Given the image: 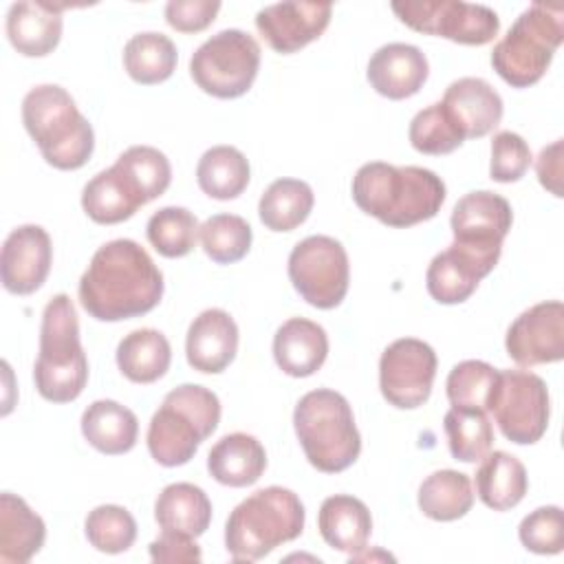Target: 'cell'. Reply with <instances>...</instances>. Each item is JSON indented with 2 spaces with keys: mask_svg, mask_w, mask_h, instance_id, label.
Segmentation results:
<instances>
[{
  "mask_svg": "<svg viewBox=\"0 0 564 564\" xmlns=\"http://www.w3.org/2000/svg\"><path fill=\"white\" fill-rule=\"evenodd\" d=\"M441 106L463 139L489 134L502 119V99L480 77H460L445 88Z\"/></svg>",
  "mask_w": 564,
  "mask_h": 564,
  "instance_id": "obj_19",
  "label": "cell"
},
{
  "mask_svg": "<svg viewBox=\"0 0 564 564\" xmlns=\"http://www.w3.org/2000/svg\"><path fill=\"white\" fill-rule=\"evenodd\" d=\"M562 40L564 11L533 2L494 46L491 66L511 88H529L544 77Z\"/></svg>",
  "mask_w": 564,
  "mask_h": 564,
  "instance_id": "obj_8",
  "label": "cell"
},
{
  "mask_svg": "<svg viewBox=\"0 0 564 564\" xmlns=\"http://www.w3.org/2000/svg\"><path fill=\"white\" fill-rule=\"evenodd\" d=\"M33 381L40 397L51 403H70L86 388L88 359L79 341L77 313L66 293L53 295L44 306Z\"/></svg>",
  "mask_w": 564,
  "mask_h": 564,
  "instance_id": "obj_5",
  "label": "cell"
},
{
  "mask_svg": "<svg viewBox=\"0 0 564 564\" xmlns=\"http://www.w3.org/2000/svg\"><path fill=\"white\" fill-rule=\"evenodd\" d=\"M306 511L300 496L271 485L253 491L227 518L225 549L236 562H256L304 531Z\"/></svg>",
  "mask_w": 564,
  "mask_h": 564,
  "instance_id": "obj_4",
  "label": "cell"
},
{
  "mask_svg": "<svg viewBox=\"0 0 564 564\" xmlns=\"http://www.w3.org/2000/svg\"><path fill=\"white\" fill-rule=\"evenodd\" d=\"M562 148H564V141L557 139L551 145L542 148L535 161V172L542 187L557 198L562 196Z\"/></svg>",
  "mask_w": 564,
  "mask_h": 564,
  "instance_id": "obj_47",
  "label": "cell"
},
{
  "mask_svg": "<svg viewBox=\"0 0 564 564\" xmlns=\"http://www.w3.org/2000/svg\"><path fill=\"white\" fill-rule=\"evenodd\" d=\"M507 355L522 368L564 359V304L549 300L520 313L505 337Z\"/></svg>",
  "mask_w": 564,
  "mask_h": 564,
  "instance_id": "obj_14",
  "label": "cell"
},
{
  "mask_svg": "<svg viewBox=\"0 0 564 564\" xmlns=\"http://www.w3.org/2000/svg\"><path fill=\"white\" fill-rule=\"evenodd\" d=\"M498 256L480 253L469 247L452 242L445 251L436 253L425 273V286L438 304H460L478 289L498 264Z\"/></svg>",
  "mask_w": 564,
  "mask_h": 564,
  "instance_id": "obj_18",
  "label": "cell"
},
{
  "mask_svg": "<svg viewBox=\"0 0 564 564\" xmlns=\"http://www.w3.org/2000/svg\"><path fill=\"white\" fill-rule=\"evenodd\" d=\"M251 178L247 156L234 145H214L203 152L196 165L198 187L216 200L238 198Z\"/></svg>",
  "mask_w": 564,
  "mask_h": 564,
  "instance_id": "obj_32",
  "label": "cell"
},
{
  "mask_svg": "<svg viewBox=\"0 0 564 564\" xmlns=\"http://www.w3.org/2000/svg\"><path fill=\"white\" fill-rule=\"evenodd\" d=\"M46 540L44 520L15 494L0 496V562L24 564Z\"/></svg>",
  "mask_w": 564,
  "mask_h": 564,
  "instance_id": "obj_27",
  "label": "cell"
},
{
  "mask_svg": "<svg viewBox=\"0 0 564 564\" xmlns=\"http://www.w3.org/2000/svg\"><path fill=\"white\" fill-rule=\"evenodd\" d=\"M143 205L145 200L117 165L95 174L82 192V207L97 225L123 223Z\"/></svg>",
  "mask_w": 564,
  "mask_h": 564,
  "instance_id": "obj_26",
  "label": "cell"
},
{
  "mask_svg": "<svg viewBox=\"0 0 564 564\" xmlns=\"http://www.w3.org/2000/svg\"><path fill=\"white\" fill-rule=\"evenodd\" d=\"M260 68V44L240 29H225L205 40L189 59L194 84L216 97H242L256 82Z\"/></svg>",
  "mask_w": 564,
  "mask_h": 564,
  "instance_id": "obj_9",
  "label": "cell"
},
{
  "mask_svg": "<svg viewBox=\"0 0 564 564\" xmlns=\"http://www.w3.org/2000/svg\"><path fill=\"white\" fill-rule=\"evenodd\" d=\"M176 46L163 33H137L123 46V68L130 79L143 86H154L170 79L176 68Z\"/></svg>",
  "mask_w": 564,
  "mask_h": 564,
  "instance_id": "obj_35",
  "label": "cell"
},
{
  "mask_svg": "<svg viewBox=\"0 0 564 564\" xmlns=\"http://www.w3.org/2000/svg\"><path fill=\"white\" fill-rule=\"evenodd\" d=\"M474 505V489L467 474L456 469L432 471L419 487V509L436 522H452Z\"/></svg>",
  "mask_w": 564,
  "mask_h": 564,
  "instance_id": "obj_33",
  "label": "cell"
},
{
  "mask_svg": "<svg viewBox=\"0 0 564 564\" xmlns=\"http://www.w3.org/2000/svg\"><path fill=\"white\" fill-rule=\"evenodd\" d=\"M198 229L200 225L189 209L170 205L150 216L145 234L163 258H183L196 247Z\"/></svg>",
  "mask_w": 564,
  "mask_h": 564,
  "instance_id": "obj_37",
  "label": "cell"
},
{
  "mask_svg": "<svg viewBox=\"0 0 564 564\" xmlns=\"http://www.w3.org/2000/svg\"><path fill=\"white\" fill-rule=\"evenodd\" d=\"M86 538L90 546L101 553H123L137 540V520L126 507L119 505H99L88 511L84 522Z\"/></svg>",
  "mask_w": 564,
  "mask_h": 564,
  "instance_id": "obj_41",
  "label": "cell"
},
{
  "mask_svg": "<svg viewBox=\"0 0 564 564\" xmlns=\"http://www.w3.org/2000/svg\"><path fill=\"white\" fill-rule=\"evenodd\" d=\"M522 546L538 555H557L564 549V513L557 505L538 507L518 527Z\"/></svg>",
  "mask_w": 564,
  "mask_h": 564,
  "instance_id": "obj_43",
  "label": "cell"
},
{
  "mask_svg": "<svg viewBox=\"0 0 564 564\" xmlns=\"http://www.w3.org/2000/svg\"><path fill=\"white\" fill-rule=\"evenodd\" d=\"M220 11L216 0H170L165 4V22L181 33L205 31Z\"/></svg>",
  "mask_w": 564,
  "mask_h": 564,
  "instance_id": "obj_45",
  "label": "cell"
},
{
  "mask_svg": "<svg viewBox=\"0 0 564 564\" xmlns=\"http://www.w3.org/2000/svg\"><path fill=\"white\" fill-rule=\"evenodd\" d=\"M315 205V194L300 178L273 181L258 203V216L271 231H293L300 227Z\"/></svg>",
  "mask_w": 564,
  "mask_h": 564,
  "instance_id": "obj_34",
  "label": "cell"
},
{
  "mask_svg": "<svg viewBox=\"0 0 564 564\" xmlns=\"http://www.w3.org/2000/svg\"><path fill=\"white\" fill-rule=\"evenodd\" d=\"M498 370L480 359H465L456 364L445 381V392L452 408L460 410H482L487 412V403L496 383Z\"/></svg>",
  "mask_w": 564,
  "mask_h": 564,
  "instance_id": "obj_40",
  "label": "cell"
},
{
  "mask_svg": "<svg viewBox=\"0 0 564 564\" xmlns=\"http://www.w3.org/2000/svg\"><path fill=\"white\" fill-rule=\"evenodd\" d=\"M394 15L412 31L438 35L456 44L482 46L500 31V18L485 4L460 0H405L390 4Z\"/></svg>",
  "mask_w": 564,
  "mask_h": 564,
  "instance_id": "obj_12",
  "label": "cell"
},
{
  "mask_svg": "<svg viewBox=\"0 0 564 564\" xmlns=\"http://www.w3.org/2000/svg\"><path fill=\"white\" fill-rule=\"evenodd\" d=\"M220 421L218 397L198 383L170 390L148 425L150 456L163 467L189 463L198 445L212 436Z\"/></svg>",
  "mask_w": 564,
  "mask_h": 564,
  "instance_id": "obj_7",
  "label": "cell"
},
{
  "mask_svg": "<svg viewBox=\"0 0 564 564\" xmlns=\"http://www.w3.org/2000/svg\"><path fill=\"white\" fill-rule=\"evenodd\" d=\"M51 264L53 245L44 227L20 225L4 238L0 253V278L9 293H35L46 282Z\"/></svg>",
  "mask_w": 564,
  "mask_h": 564,
  "instance_id": "obj_16",
  "label": "cell"
},
{
  "mask_svg": "<svg viewBox=\"0 0 564 564\" xmlns=\"http://www.w3.org/2000/svg\"><path fill=\"white\" fill-rule=\"evenodd\" d=\"M209 476L227 487H249L267 469L262 443L247 432L225 434L207 454Z\"/></svg>",
  "mask_w": 564,
  "mask_h": 564,
  "instance_id": "obj_25",
  "label": "cell"
},
{
  "mask_svg": "<svg viewBox=\"0 0 564 564\" xmlns=\"http://www.w3.org/2000/svg\"><path fill=\"white\" fill-rule=\"evenodd\" d=\"M154 518L161 531H178L198 538L212 522V500L192 482H172L159 494Z\"/></svg>",
  "mask_w": 564,
  "mask_h": 564,
  "instance_id": "obj_30",
  "label": "cell"
},
{
  "mask_svg": "<svg viewBox=\"0 0 564 564\" xmlns=\"http://www.w3.org/2000/svg\"><path fill=\"white\" fill-rule=\"evenodd\" d=\"M68 4L13 2L7 13V35L11 46L24 57H44L62 40V11Z\"/></svg>",
  "mask_w": 564,
  "mask_h": 564,
  "instance_id": "obj_22",
  "label": "cell"
},
{
  "mask_svg": "<svg viewBox=\"0 0 564 564\" xmlns=\"http://www.w3.org/2000/svg\"><path fill=\"white\" fill-rule=\"evenodd\" d=\"M289 280L311 306L328 311L348 293L350 264L344 245L330 236H308L289 253Z\"/></svg>",
  "mask_w": 564,
  "mask_h": 564,
  "instance_id": "obj_11",
  "label": "cell"
},
{
  "mask_svg": "<svg viewBox=\"0 0 564 564\" xmlns=\"http://www.w3.org/2000/svg\"><path fill=\"white\" fill-rule=\"evenodd\" d=\"M408 139L416 152L432 154V156L449 154L456 148H460L465 141L458 134V130L454 128V123L449 121V117L445 115L441 101H436L414 115V119L410 121Z\"/></svg>",
  "mask_w": 564,
  "mask_h": 564,
  "instance_id": "obj_42",
  "label": "cell"
},
{
  "mask_svg": "<svg viewBox=\"0 0 564 564\" xmlns=\"http://www.w3.org/2000/svg\"><path fill=\"white\" fill-rule=\"evenodd\" d=\"M430 75L425 53L405 42H390L377 48L368 62L366 77L375 93L388 99H408L416 95Z\"/></svg>",
  "mask_w": 564,
  "mask_h": 564,
  "instance_id": "obj_20",
  "label": "cell"
},
{
  "mask_svg": "<svg viewBox=\"0 0 564 564\" xmlns=\"http://www.w3.org/2000/svg\"><path fill=\"white\" fill-rule=\"evenodd\" d=\"M328 357L326 330L306 317L286 319L273 337V359L289 377L315 375Z\"/></svg>",
  "mask_w": 564,
  "mask_h": 564,
  "instance_id": "obj_23",
  "label": "cell"
},
{
  "mask_svg": "<svg viewBox=\"0 0 564 564\" xmlns=\"http://www.w3.org/2000/svg\"><path fill=\"white\" fill-rule=\"evenodd\" d=\"M117 366L132 383H154L172 361L167 337L156 328H137L128 333L117 346Z\"/></svg>",
  "mask_w": 564,
  "mask_h": 564,
  "instance_id": "obj_31",
  "label": "cell"
},
{
  "mask_svg": "<svg viewBox=\"0 0 564 564\" xmlns=\"http://www.w3.org/2000/svg\"><path fill=\"white\" fill-rule=\"evenodd\" d=\"M22 123L44 161L55 170H79L93 156V126L57 84H40L24 95Z\"/></svg>",
  "mask_w": 564,
  "mask_h": 564,
  "instance_id": "obj_3",
  "label": "cell"
},
{
  "mask_svg": "<svg viewBox=\"0 0 564 564\" xmlns=\"http://www.w3.org/2000/svg\"><path fill=\"white\" fill-rule=\"evenodd\" d=\"M82 434L97 452L119 456L137 445L139 421L130 408L112 399H99L84 410Z\"/></svg>",
  "mask_w": 564,
  "mask_h": 564,
  "instance_id": "obj_28",
  "label": "cell"
},
{
  "mask_svg": "<svg viewBox=\"0 0 564 564\" xmlns=\"http://www.w3.org/2000/svg\"><path fill=\"white\" fill-rule=\"evenodd\" d=\"M238 352V326L223 308H207L194 317L185 337L187 364L205 375L223 372Z\"/></svg>",
  "mask_w": 564,
  "mask_h": 564,
  "instance_id": "obj_21",
  "label": "cell"
},
{
  "mask_svg": "<svg viewBox=\"0 0 564 564\" xmlns=\"http://www.w3.org/2000/svg\"><path fill=\"white\" fill-rule=\"evenodd\" d=\"M511 223L513 212L509 200L489 189L465 194L454 205L449 218L456 245L494 256L502 253V240L507 238Z\"/></svg>",
  "mask_w": 564,
  "mask_h": 564,
  "instance_id": "obj_15",
  "label": "cell"
},
{
  "mask_svg": "<svg viewBox=\"0 0 564 564\" xmlns=\"http://www.w3.org/2000/svg\"><path fill=\"white\" fill-rule=\"evenodd\" d=\"M115 165L130 178L145 203L165 194L172 183V165L167 156L152 145H132L119 154Z\"/></svg>",
  "mask_w": 564,
  "mask_h": 564,
  "instance_id": "obj_39",
  "label": "cell"
},
{
  "mask_svg": "<svg viewBox=\"0 0 564 564\" xmlns=\"http://www.w3.org/2000/svg\"><path fill=\"white\" fill-rule=\"evenodd\" d=\"M434 348L416 337L394 339L379 359V388L383 399L399 410L421 408L436 377Z\"/></svg>",
  "mask_w": 564,
  "mask_h": 564,
  "instance_id": "obj_13",
  "label": "cell"
},
{
  "mask_svg": "<svg viewBox=\"0 0 564 564\" xmlns=\"http://www.w3.org/2000/svg\"><path fill=\"white\" fill-rule=\"evenodd\" d=\"M150 557L152 562L189 564V562H200L203 553L192 535H185L178 531H161V535L150 544Z\"/></svg>",
  "mask_w": 564,
  "mask_h": 564,
  "instance_id": "obj_46",
  "label": "cell"
},
{
  "mask_svg": "<svg viewBox=\"0 0 564 564\" xmlns=\"http://www.w3.org/2000/svg\"><path fill=\"white\" fill-rule=\"evenodd\" d=\"M317 529L324 542L350 557L366 551L372 533V516L368 507L348 494L328 496L317 513Z\"/></svg>",
  "mask_w": 564,
  "mask_h": 564,
  "instance_id": "obj_24",
  "label": "cell"
},
{
  "mask_svg": "<svg viewBox=\"0 0 564 564\" xmlns=\"http://www.w3.org/2000/svg\"><path fill=\"white\" fill-rule=\"evenodd\" d=\"M449 452L460 463L480 460L494 445V427L482 410L452 408L443 416Z\"/></svg>",
  "mask_w": 564,
  "mask_h": 564,
  "instance_id": "obj_36",
  "label": "cell"
},
{
  "mask_svg": "<svg viewBox=\"0 0 564 564\" xmlns=\"http://www.w3.org/2000/svg\"><path fill=\"white\" fill-rule=\"evenodd\" d=\"M198 238L207 258L216 264H234L249 253L253 231L242 216L214 214L200 225Z\"/></svg>",
  "mask_w": 564,
  "mask_h": 564,
  "instance_id": "obj_38",
  "label": "cell"
},
{
  "mask_svg": "<svg viewBox=\"0 0 564 564\" xmlns=\"http://www.w3.org/2000/svg\"><path fill=\"white\" fill-rule=\"evenodd\" d=\"M443 178L419 165H390L383 161L364 163L352 176L355 205L397 229L434 218L445 203Z\"/></svg>",
  "mask_w": 564,
  "mask_h": 564,
  "instance_id": "obj_2",
  "label": "cell"
},
{
  "mask_svg": "<svg viewBox=\"0 0 564 564\" xmlns=\"http://www.w3.org/2000/svg\"><path fill=\"white\" fill-rule=\"evenodd\" d=\"M529 165H531V148L520 134L511 130H500L494 134L489 176L496 183L520 181L527 174Z\"/></svg>",
  "mask_w": 564,
  "mask_h": 564,
  "instance_id": "obj_44",
  "label": "cell"
},
{
  "mask_svg": "<svg viewBox=\"0 0 564 564\" xmlns=\"http://www.w3.org/2000/svg\"><path fill=\"white\" fill-rule=\"evenodd\" d=\"M330 13L333 7L326 2H278L256 13V29L273 51L289 55L317 40Z\"/></svg>",
  "mask_w": 564,
  "mask_h": 564,
  "instance_id": "obj_17",
  "label": "cell"
},
{
  "mask_svg": "<svg viewBox=\"0 0 564 564\" xmlns=\"http://www.w3.org/2000/svg\"><path fill=\"white\" fill-rule=\"evenodd\" d=\"M77 293L84 311L99 322L132 319L161 302L163 273L139 242L117 238L93 253Z\"/></svg>",
  "mask_w": 564,
  "mask_h": 564,
  "instance_id": "obj_1",
  "label": "cell"
},
{
  "mask_svg": "<svg viewBox=\"0 0 564 564\" xmlns=\"http://www.w3.org/2000/svg\"><path fill=\"white\" fill-rule=\"evenodd\" d=\"M480 460L474 482L482 505L494 511H509L520 505L529 489L524 465L502 449L487 452Z\"/></svg>",
  "mask_w": 564,
  "mask_h": 564,
  "instance_id": "obj_29",
  "label": "cell"
},
{
  "mask_svg": "<svg viewBox=\"0 0 564 564\" xmlns=\"http://www.w3.org/2000/svg\"><path fill=\"white\" fill-rule=\"evenodd\" d=\"M487 412L494 414L502 436L516 445L538 443L551 416L549 388L529 370H498Z\"/></svg>",
  "mask_w": 564,
  "mask_h": 564,
  "instance_id": "obj_10",
  "label": "cell"
},
{
  "mask_svg": "<svg viewBox=\"0 0 564 564\" xmlns=\"http://www.w3.org/2000/svg\"><path fill=\"white\" fill-rule=\"evenodd\" d=\"M293 427L306 460L324 474L348 469L361 452L350 403L330 388L306 392L293 410Z\"/></svg>",
  "mask_w": 564,
  "mask_h": 564,
  "instance_id": "obj_6",
  "label": "cell"
}]
</instances>
